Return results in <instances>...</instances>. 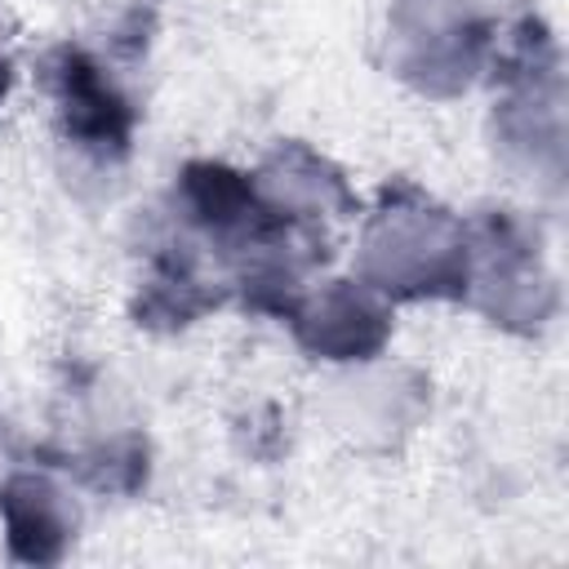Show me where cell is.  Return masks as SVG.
I'll list each match as a JSON object with an SVG mask.
<instances>
[{
  "instance_id": "6da1fadb",
  "label": "cell",
  "mask_w": 569,
  "mask_h": 569,
  "mask_svg": "<svg viewBox=\"0 0 569 569\" xmlns=\"http://www.w3.org/2000/svg\"><path fill=\"white\" fill-rule=\"evenodd\" d=\"M409 204L391 200L365 231V284L378 293H467V236L427 196L405 191Z\"/></svg>"
},
{
  "instance_id": "7a4b0ae2",
  "label": "cell",
  "mask_w": 569,
  "mask_h": 569,
  "mask_svg": "<svg viewBox=\"0 0 569 569\" xmlns=\"http://www.w3.org/2000/svg\"><path fill=\"white\" fill-rule=\"evenodd\" d=\"M289 320H298L302 342L325 351L329 360H356L365 351H378L387 338V302L365 280H329L325 293L298 298L289 307Z\"/></svg>"
},
{
  "instance_id": "3957f363",
  "label": "cell",
  "mask_w": 569,
  "mask_h": 569,
  "mask_svg": "<svg viewBox=\"0 0 569 569\" xmlns=\"http://www.w3.org/2000/svg\"><path fill=\"white\" fill-rule=\"evenodd\" d=\"M53 102L67 120V133L80 138V147H120L124 151V138H129V124H133V111L124 102V93L107 80V71L80 53V49H62L53 58Z\"/></svg>"
},
{
  "instance_id": "277c9868",
  "label": "cell",
  "mask_w": 569,
  "mask_h": 569,
  "mask_svg": "<svg viewBox=\"0 0 569 569\" xmlns=\"http://www.w3.org/2000/svg\"><path fill=\"white\" fill-rule=\"evenodd\" d=\"M0 507L9 520V551L18 560H58L67 551V538H76V511L49 476H9V485L0 489Z\"/></svg>"
},
{
  "instance_id": "5b68a950",
  "label": "cell",
  "mask_w": 569,
  "mask_h": 569,
  "mask_svg": "<svg viewBox=\"0 0 569 569\" xmlns=\"http://www.w3.org/2000/svg\"><path fill=\"white\" fill-rule=\"evenodd\" d=\"M4 89H9V62L0 58V98H4Z\"/></svg>"
}]
</instances>
